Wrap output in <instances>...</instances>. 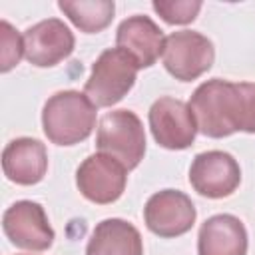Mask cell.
<instances>
[{
  "mask_svg": "<svg viewBox=\"0 0 255 255\" xmlns=\"http://www.w3.org/2000/svg\"><path fill=\"white\" fill-rule=\"evenodd\" d=\"M137 70L135 60L128 52L118 46L108 48L94 62L84 92L96 108H112L133 88Z\"/></svg>",
  "mask_w": 255,
  "mask_h": 255,
  "instance_id": "3",
  "label": "cell"
},
{
  "mask_svg": "<svg viewBox=\"0 0 255 255\" xmlns=\"http://www.w3.org/2000/svg\"><path fill=\"white\" fill-rule=\"evenodd\" d=\"M100 153L112 155L128 171L137 167L145 155V131L141 120L129 110H114L102 116L96 133Z\"/></svg>",
  "mask_w": 255,
  "mask_h": 255,
  "instance_id": "4",
  "label": "cell"
},
{
  "mask_svg": "<svg viewBox=\"0 0 255 255\" xmlns=\"http://www.w3.org/2000/svg\"><path fill=\"white\" fill-rule=\"evenodd\" d=\"M161 60L175 80L191 82L213 66L215 48L207 36L193 30H179L165 38Z\"/></svg>",
  "mask_w": 255,
  "mask_h": 255,
  "instance_id": "5",
  "label": "cell"
},
{
  "mask_svg": "<svg viewBox=\"0 0 255 255\" xmlns=\"http://www.w3.org/2000/svg\"><path fill=\"white\" fill-rule=\"evenodd\" d=\"M197 255H247V231L241 219L229 213L209 217L199 227Z\"/></svg>",
  "mask_w": 255,
  "mask_h": 255,
  "instance_id": "14",
  "label": "cell"
},
{
  "mask_svg": "<svg viewBox=\"0 0 255 255\" xmlns=\"http://www.w3.org/2000/svg\"><path fill=\"white\" fill-rule=\"evenodd\" d=\"M72 30L58 18L42 20L24 32V56L32 66L52 68L74 52Z\"/></svg>",
  "mask_w": 255,
  "mask_h": 255,
  "instance_id": "11",
  "label": "cell"
},
{
  "mask_svg": "<svg viewBox=\"0 0 255 255\" xmlns=\"http://www.w3.org/2000/svg\"><path fill=\"white\" fill-rule=\"evenodd\" d=\"M42 128L56 145H76L96 128V106L76 90L56 92L42 110Z\"/></svg>",
  "mask_w": 255,
  "mask_h": 255,
  "instance_id": "2",
  "label": "cell"
},
{
  "mask_svg": "<svg viewBox=\"0 0 255 255\" xmlns=\"http://www.w3.org/2000/svg\"><path fill=\"white\" fill-rule=\"evenodd\" d=\"M191 187L209 199H221L231 195L241 183V169L237 159L219 149L197 153L189 167Z\"/></svg>",
  "mask_w": 255,
  "mask_h": 255,
  "instance_id": "8",
  "label": "cell"
},
{
  "mask_svg": "<svg viewBox=\"0 0 255 255\" xmlns=\"http://www.w3.org/2000/svg\"><path fill=\"white\" fill-rule=\"evenodd\" d=\"M193 201L177 189H163L153 193L143 207V221L147 229L159 237H179L195 223Z\"/></svg>",
  "mask_w": 255,
  "mask_h": 255,
  "instance_id": "10",
  "label": "cell"
},
{
  "mask_svg": "<svg viewBox=\"0 0 255 255\" xmlns=\"http://www.w3.org/2000/svg\"><path fill=\"white\" fill-rule=\"evenodd\" d=\"M149 129L157 145L165 149H185L195 139L197 124L185 102L163 96L149 108Z\"/></svg>",
  "mask_w": 255,
  "mask_h": 255,
  "instance_id": "9",
  "label": "cell"
},
{
  "mask_svg": "<svg viewBox=\"0 0 255 255\" xmlns=\"http://www.w3.org/2000/svg\"><path fill=\"white\" fill-rule=\"evenodd\" d=\"M0 70L10 72L14 66H18L22 54H24V36L18 34V30L12 28L10 22H0Z\"/></svg>",
  "mask_w": 255,
  "mask_h": 255,
  "instance_id": "18",
  "label": "cell"
},
{
  "mask_svg": "<svg viewBox=\"0 0 255 255\" xmlns=\"http://www.w3.org/2000/svg\"><path fill=\"white\" fill-rule=\"evenodd\" d=\"M197 131L207 137H227L235 131L255 133V84L207 80L189 98Z\"/></svg>",
  "mask_w": 255,
  "mask_h": 255,
  "instance_id": "1",
  "label": "cell"
},
{
  "mask_svg": "<svg viewBox=\"0 0 255 255\" xmlns=\"http://www.w3.org/2000/svg\"><path fill=\"white\" fill-rule=\"evenodd\" d=\"M128 181V169L106 153L86 157L76 171V185L80 193L98 205L114 203L122 197Z\"/></svg>",
  "mask_w": 255,
  "mask_h": 255,
  "instance_id": "7",
  "label": "cell"
},
{
  "mask_svg": "<svg viewBox=\"0 0 255 255\" xmlns=\"http://www.w3.org/2000/svg\"><path fill=\"white\" fill-rule=\"evenodd\" d=\"M86 255H143L141 235L126 219H104L94 227Z\"/></svg>",
  "mask_w": 255,
  "mask_h": 255,
  "instance_id": "15",
  "label": "cell"
},
{
  "mask_svg": "<svg viewBox=\"0 0 255 255\" xmlns=\"http://www.w3.org/2000/svg\"><path fill=\"white\" fill-rule=\"evenodd\" d=\"M151 6L167 24H189L201 10L199 0H155Z\"/></svg>",
  "mask_w": 255,
  "mask_h": 255,
  "instance_id": "17",
  "label": "cell"
},
{
  "mask_svg": "<svg viewBox=\"0 0 255 255\" xmlns=\"http://www.w3.org/2000/svg\"><path fill=\"white\" fill-rule=\"evenodd\" d=\"M116 44L120 50L128 52L137 68H149L163 54V32L149 16H129L118 26Z\"/></svg>",
  "mask_w": 255,
  "mask_h": 255,
  "instance_id": "12",
  "label": "cell"
},
{
  "mask_svg": "<svg viewBox=\"0 0 255 255\" xmlns=\"http://www.w3.org/2000/svg\"><path fill=\"white\" fill-rule=\"evenodd\" d=\"M2 229L10 243L20 249L46 251L54 243V229L44 207L30 199L16 201L4 211Z\"/></svg>",
  "mask_w": 255,
  "mask_h": 255,
  "instance_id": "6",
  "label": "cell"
},
{
  "mask_svg": "<svg viewBox=\"0 0 255 255\" xmlns=\"http://www.w3.org/2000/svg\"><path fill=\"white\" fill-rule=\"evenodd\" d=\"M4 175L18 185H34L48 171V151L40 139L16 137L2 151Z\"/></svg>",
  "mask_w": 255,
  "mask_h": 255,
  "instance_id": "13",
  "label": "cell"
},
{
  "mask_svg": "<svg viewBox=\"0 0 255 255\" xmlns=\"http://www.w3.org/2000/svg\"><path fill=\"white\" fill-rule=\"evenodd\" d=\"M58 8L86 34H98L114 20L116 4L110 0H60Z\"/></svg>",
  "mask_w": 255,
  "mask_h": 255,
  "instance_id": "16",
  "label": "cell"
}]
</instances>
